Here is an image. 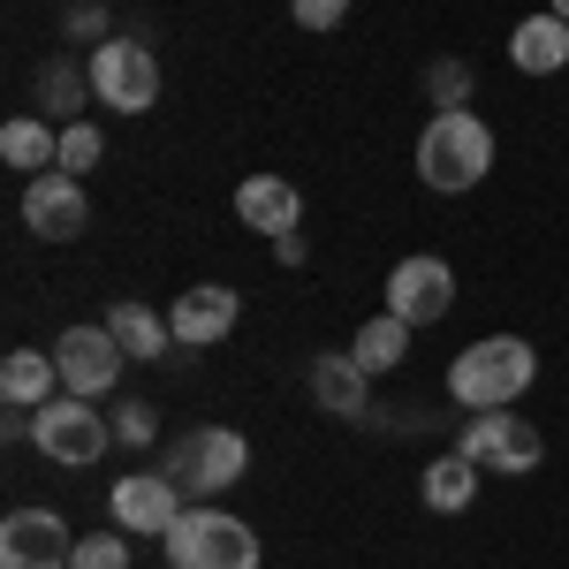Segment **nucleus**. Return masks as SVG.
<instances>
[{"label": "nucleus", "instance_id": "obj_28", "mask_svg": "<svg viewBox=\"0 0 569 569\" xmlns=\"http://www.w3.org/2000/svg\"><path fill=\"white\" fill-rule=\"evenodd\" d=\"M273 259H281V266H305V236H297V228H289V236H273Z\"/></svg>", "mask_w": 569, "mask_h": 569}, {"label": "nucleus", "instance_id": "obj_2", "mask_svg": "<svg viewBox=\"0 0 569 569\" xmlns=\"http://www.w3.org/2000/svg\"><path fill=\"white\" fill-rule=\"evenodd\" d=\"M486 176H493V130H486L471 107L433 114V122L418 130V182H426V190L456 198V190H479Z\"/></svg>", "mask_w": 569, "mask_h": 569}, {"label": "nucleus", "instance_id": "obj_17", "mask_svg": "<svg viewBox=\"0 0 569 569\" xmlns=\"http://www.w3.org/2000/svg\"><path fill=\"white\" fill-rule=\"evenodd\" d=\"M0 395H8V410H39L61 395V365L53 350H8L0 357Z\"/></svg>", "mask_w": 569, "mask_h": 569}, {"label": "nucleus", "instance_id": "obj_6", "mask_svg": "<svg viewBox=\"0 0 569 569\" xmlns=\"http://www.w3.org/2000/svg\"><path fill=\"white\" fill-rule=\"evenodd\" d=\"M91 91H99V107H114V114H144V107L160 99V61H152V46L99 39L91 46Z\"/></svg>", "mask_w": 569, "mask_h": 569}, {"label": "nucleus", "instance_id": "obj_3", "mask_svg": "<svg viewBox=\"0 0 569 569\" xmlns=\"http://www.w3.org/2000/svg\"><path fill=\"white\" fill-rule=\"evenodd\" d=\"M160 547H168V569H259V531L213 501L182 509Z\"/></svg>", "mask_w": 569, "mask_h": 569}, {"label": "nucleus", "instance_id": "obj_20", "mask_svg": "<svg viewBox=\"0 0 569 569\" xmlns=\"http://www.w3.org/2000/svg\"><path fill=\"white\" fill-rule=\"evenodd\" d=\"M107 335L122 342V357H168V342H176V327L152 305H114L107 311Z\"/></svg>", "mask_w": 569, "mask_h": 569}, {"label": "nucleus", "instance_id": "obj_9", "mask_svg": "<svg viewBox=\"0 0 569 569\" xmlns=\"http://www.w3.org/2000/svg\"><path fill=\"white\" fill-rule=\"evenodd\" d=\"M448 305H456V273H448V259H433V251H410V259L388 273V311L402 327H433V319H448Z\"/></svg>", "mask_w": 569, "mask_h": 569}, {"label": "nucleus", "instance_id": "obj_8", "mask_svg": "<svg viewBox=\"0 0 569 569\" xmlns=\"http://www.w3.org/2000/svg\"><path fill=\"white\" fill-rule=\"evenodd\" d=\"M53 365H61V395H84V402H99V395H114V380H122V342L107 335V327H69L61 342H53Z\"/></svg>", "mask_w": 569, "mask_h": 569}, {"label": "nucleus", "instance_id": "obj_13", "mask_svg": "<svg viewBox=\"0 0 569 569\" xmlns=\"http://www.w3.org/2000/svg\"><path fill=\"white\" fill-rule=\"evenodd\" d=\"M236 289H220V281H198V289H182L176 311H168V327H176L182 350H206V342H228V327H236Z\"/></svg>", "mask_w": 569, "mask_h": 569}, {"label": "nucleus", "instance_id": "obj_11", "mask_svg": "<svg viewBox=\"0 0 569 569\" xmlns=\"http://www.w3.org/2000/svg\"><path fill=\"white\" fill-rule=\"evenodd\" d=\"M69 555H77V539L53 509H16L0 525V569H69Z\"/></svg>", "mask_w": 569, "mask_h": 569}, {"label": "nucleus", "instance_id": "obj_25", "mask_svg": "<svg viewBox=\"0 0 569 569\" xmlns=\"http://www.w3.org/2000/svg\"><path fill=\"white\" fill-rule=\"evenodd\" d=\"M69 569H130V539H122V531H84L77 555H69Z\"/></svg>", "mask_w": 569, "mask_h": 569}, {"label": "nucleus", "instance_id": "obj_27", "mask_svg": "<svg viewBox=\"0 0 569 569\" xmlns=\"http://www.w3.org/2000/svg\"><path fill=\"white\" fill-rule=\"evenodd\" d=\"M114 440H152V402H122V410H114Z\"/></svg>", "mask_w": 569, "mask_h": 569}, {"label": "nucleus", "instance_id": "obj_21", "mask_svg": "<svg viewBox=\"0 0 569 569\" xmlns=\"http://www.w3.org/2000/svg\"><path fill=\"white\" fill-rule=\"evenodd\" d=\"M39 99H46V114H77L84 99H99V91H91V61L46 53V69H39Z\"/></svg>", "mask_w": 569, "mask_h": 569}, {"label": "nucleus", "instance_id": "obj_16", "mask_svg": "<svg viewBox=\"0 0 569 569\" xmlns=\"http://www.w3.org/2000/svg\"><path fill=\"white\" fill-rule=\"evenodd\" d=\"M509 61H517L525 77H555V69H569V23L555 16V8L525 16V23L509 31Z\"/></svg>", "mask_w": 569, "mask_h": 569}, {"label": "nucleus", "instance_id": "obj_23", "mask_svg": "<svg viewBox=\"0 0 569 569\" xmlns=\"http://www.w3.org/2000/svg\"><path fill=\"white\" fill-rule=\"evenodd\" d=\"M426 91H433V107H440V114H456V107H471V91H479V77H471L463 61H448V53H440L433 69H426Z\"/></svg>", "mask_w": 569, "mask_h": 569}, {"label": "nucleus", "instance_id": "obj_24", "mask_svg": "<svg viewBox=\"0 0 569 569\" xmlns=\"http://www.w3.org/2000/svg\"><path fill=\"white\" fill-rule=\"evenodd\" d=\"M99 152H107V144H99V130H91V122H61V176L84 182L91 168H99Z\"/></svg>", "mask_w": 569, "mask_h": 569}, {"label": "nucleus", "instance_id": "obj_4", "mask_svg": "<svg viewBox=\"0 0 569 569\" xmlns=\"http://www.w3.org/2000/svg\"><path fill=\"white\" fill-rule=\"evenodd\" d=\"M251 471V440L236 433V426H198V433H182L168 448V479L190 493V501H213L228 486Z\"/></svg>", "mask_w": 569, "mask_h": 569}, {"label": "nucleus", "instance_id": "obj_22", "mask_svg": "<svg viewBox=\"0 0 569 569\" xmlns=\"http://www.w3.org/2000/svg\"><path fill=\"white\" fill-rule=\"evenodd\" d=\"M350 357L365 365V372H395V365L410 357V327H402L395 311H380V319H365V327H357Z\"/></svg>", "mask_w": 569, "mask_h": 569}, {"label": "nucleus", "instance_id": "obj_7", "mask_svg": "<svg viewBox=\"0 0 569 569\" xmlns=\"http://www.w3.org/2000/svg\"><path fill=\"white\" fill-rule=\"evenodd\" d=\"M456 448L479 463V471H509V479H525V471H539V433H531L517 410H471V426L456 433Z\"/></svg>", "mask_w": 569, "mask_h": 569}, {"label": "nucleus", "instance_id": "obj_10", "mask_svg": "<svg viewBox=\"0 0 569 569\" xmlns=\"http://www.w3.org/2000/svg\"><path fill=\"white\" fill-rule=\"evenodd\" d=\"M23 228L39 236V243H77L91 228V198H84V182L77 176H31L23 182Z\"/></svg>", "mask_w": 569, "mask_h": 569}, {"label": "nucleus", "instance_id": "obj_14", "mask_svg": "<svg viewBox=\"0 0 569 569\" xmlns=\"http://www.w3.org/2000/svg\"><path fill=\"white\" fill-rule=\"evenodd\" d=\"M311 402L327 410V418H365L372 410V372L357 365L350 350H327V357H311Z\"/></svg>", "mask_w": 569, "mask_h": 569}, {"label": "nucleus", "instance_id": "obj_12", "mask_svg": "<svg viewBox=\"0 0 569 569\" xmlns=\"http://www.w3.org/2000/svg\"><path fill=\"white\" fill-rule=\"evenodd\" d=\"M182 517V486L168 471H130V479H114V525L122 531H152V539H168Z\"/></svg>", "mask_w": 569, "mask_h": 569}, {"label": "nucleus", "instance_id": "obj_15", "mask_svg": "<svg viewBox=\"0 0 569 569\" xmlns=\"http://www.w3.org/2000/svg\"><path fill=\"white\" fill-rule=\"evenodd\" d=\"M236 220L259 228V236H289V228L305 220V190L281 182V176H243L236 182Z\"/></svg>", "mask_w": 569, "mask_h": 569}, {"label": "nucleus", "instance_id": "obj_19", "mask_svg": "<svg viewBox=\"0 0 569 569\" xmlns=\"http://www.w3.org/2000/svg\"><path fill=\"white\" fill-rule=\"evenodd\" d=\"M418 493H426V509L456 517V509H471V493H479V463H471L463 448H448V456H433V463H426Z\"/></svg>", "mask_w": 569, "mask_h": 569}, {"label": "nucleus", "instance_id": "obj_18", "mask_svg": "<svg viewBox=\"0 0 569 569\" xmlns=\"http://www.w3.org/2000/svg\"><path fill=\"white\" fill-rule=\"evenodd\" d=\"M0 160L23 168V176H53L61 168V130H46V114H16L0 130Z\"/></svg>", "mask_w": 569, "mask_h": 569}, {"label": "nucleus", "instance_id": "obj_26", "mask_svg": "<svg viewBox=\"0 0 569 569\" xmlns=\"http://www.w3.org/2000/svg\"><path fill=\"white\" fill-rule=\"evenodd\" d=\"M289 16H297L305 31H335V23L350 16V0H289Z\"/></svg>", "mask_w": 569, "mask_h": 569}, {"label": "nucleus", "instance_id": "obj_1", "mask_svg": "<svg viewBox=\"0 0 569 569\" xmlns=\"http://www.w3.org/2000/svg\"><path fill=\"white\" fill-rule=\"evenodd\" d=\"M531 380H539V350L525 335H486L448 365V395L463 410H509L517 395H531Z\"/></svg>", "mask_w": 569, "mask_h": 569}, {"label": "nucleus", "instance_id": "obj_5", "mask_svg": "<svg viewBox=\"0 0 569 569\" xmlns=\"http://www.w3.org/2000/svg\"><path fill=\"white\" fill-rule=\"evenodd\" d=\"M31 440L46 448V463H61V471H84L107 456V418L91 410L84 395H53L31 410Z\"/></svg>", "mask_w": 569, "mask_h": 569}, {"label": "nucleus", "instance_id": "obj_29", "mask_svg": "<svg viewBox=\"0 0 569 569\" xmlns=\"http://www.w3.org/2000/svg\"><path fill=\"white\" fill-rule=\"evenodd\" d=\"M547 8H555V16H562V23H569V0H547Z\"/></svg>", "mask_w": 569, "mask_h": 569}]
</instances>
